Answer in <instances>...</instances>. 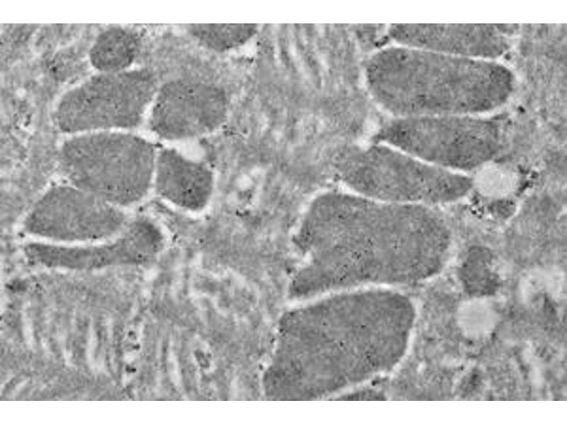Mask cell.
Wrapping results in <instances>:
<instances>
[{
    "label": "cell",
    "mask_w": 567,
    "mask_h": 425,
    "mask_svg": "<svg viewBox=\"0 0 567 425\" xmlns=\"http://www.w3.org/2000/svg\"><path fill=\"white\" fill-rule=\"evenodd\" d=\"M451 230L435 207L369 199L331 190L308 204L293 235L303 262L288 288L309 300L367 287L425 280L447 263Z\"/></svg>",
    "instance_id": "obj_1"
},
{
    "label": "cell",
    "mask_w": 567,
    "mask_h": 425,
    "mask_svg": "<svg viewBox=\"0 0 567 425\" xmlns=\"http://www.w3.org/2000/svg\"><path fill=\"white\" fill-rule=\"evenodd\" d=\"M213 171L206 164L174 148L158 151L153 187L162 198L182 210L198 212L213 193Z\"/></svg>",
    "instance_id": "obj_12"
},
{
    "label": "cell",
    "mask_w": 567,
    "mask_h": 425,
    "mask_svg": "<svg viewBox=\"0 0 567 425\" xmlns=\"http://www.w3.org/2000/svg\"><path fill=\"white\" fill-rule=\"evenodd\" d=\"M335 174L345 190L384 203L436 207L471 191L466 174L446 169L378 142L340 157Z\"/></svg>",
    "instance_id": "obj_4"
},
{
    "label": "cell",
    "mask_w": 567,
    "mask_h": 425,
    "mask_svg": "<svg viewBox=\"0 0 567 425\" xmlns=\"http://www.w3.org/2000/svg\"><path fill=\"white\" fill-rule=\"evenodd\" d=\"M391 33L400 45L467 58L495 60L511 47L510 38L491 24H398Z\"/></svg>",
    "instance_id": "obj_11"
},
{
    "label": "cell",
    "mask_w": 567,
    "mask_h": 425,
    "mask_svg": "<svg viewBox=\"0 0 567 425\" xmlns=\"http://www.w3.org/2000/svg\"><path fill=\"white\" fill-rule=\"evenodd\" d=\"M257 26L251 23L189 24V33L201 45L216 52L237 48L252 38Z\"/></svg>",
    "instance_id": "obj_14"
},
{
    "label": "cell",
    "mask_w": 567,
    "mask_h": 425,
    "mask_svg": "<svg viewBox=\"0 0 567 425\" xmlns=\"http://www.w3.org/2000/svg\"><path fill=\"white\" fill-rule=\"evenodd\" d=\"M415 320L408 297L388 287L326 294L288 312L269 370L275 398L329 397L393 370Z\"/></svg>",
    "instance_id": "obj_2"
},
{
    "label": "cell",
    "mask_w": 567,
    "mask_h": 425,
    "mask_svg": "<svg viewBox=\"0 0 567 425\" xmlns=\"http://www.w3.org/2000/svg\"><path fill=\"white\" fill-rule=\"evenodd\" d=\"M139 45V38L134 31L122 27L108 28L92 44L90 62L99 72L128 70L137 57Z\"/></svg>",
    "instance_id": "obj_13"
},
{
    "label": "cell",
    "mask_w": 567,
    "mask_h": 425,
    "mask_svg": "<svg viewBox=\"0 0 567 425\" xmlns=\"http://www.w3.org/2000/svg\"><path fill=\"white\" fill-rule=\"evenodd\" d=\"M228 109L226 94L220 87L201 81L176 79L158 89L148 124L163 140L192 139L217 130L225 120Z\"/></svg>",
    "instance_id": "obj_9"
},
{
    "label": "cell",
    "mask_w": 567,
    "mask_h": 425,
    "mask_svg": "<svg viewBox=\"0 0 567 425\" xmlns=\"http://www.w3.org/2000/svg\"><path fill=\"white\" fill-rule=\"evenodd\" d=\"M377 138L429 164L466 174L495 156L502 128L481 115L409 116L396 118Z\"/></svg>",
    "instance_id": "obj_6"
},
{
    "label": "cell",
    "mask_w": 567,
    "mask_h": 425,
    "mask_svg": "<svg viewBox=\"0 0 567 425\" xmlns=\"http://www.w3.org/2000/svg\"><path fill=\"white\" fill-rule=\"evenodd\" d=\"M148 69L98 72L66 91L54 111L63 132L130 130L138 127L158 90Z\"/></svg>",
    "instance_id": "obj_7"
},
{
    "label": "cell",
    "mask_w": 567,
    "mask_h": 425,
    "mask_svg": "<svg viewBox=\"0 0 567 425\" xmlns=\"http://www.w3.org/2000/svg\"><path fill=\"white\" fill-rule=\"evenodd\" d=\"M157 152L140 136L96 131L66 140L59 162L71 184L120 208L140 201L153 186Z\"/></svg>",
    "instance_id": "obj_5"
},
{
    "label": "cell",
    "mask_w": 567,
    "mask_h": 425,
    "mask_svg": "<svg viewBox=\"0 0 567 425\" xmlns=\"http://www.w3.org/2000/svg\"><path fill=\"white\" fill-rule=\"evenodd\" d=\"M366 79L374 98L397 118L483 115L506 103L512 70L495 61L399 45L374 55Z\"/></svg>",
    "instance_id": "obj_3"
},
{
    "label": "cell",
    "mask_w": 567,
    "mask_h": 425,
    "mask_svg": "<svg viewBox=\"0 0 567 425\" xmlns=\"http://www.w3.org/2000/svg\"><path fill=\"white\" fill-rule=\"evenodd\" d=\"M164 246V237L157 225L147 218H137L128 223L112 241L84 246L33 243L28 244L24 252L41 264L82 267L147 262L155 258Z\"/></svg>",
    "instance_id": "obj_10"
},
{
    "label": "cell",
    "mask_w": 567,
    "mask_h": 425,
    "mask_svg": "<svg viewBox=\"0 0 567 425\" xmlns=\"http://www.w3.org/2000/svg\"><path fill=\"white\" fill-rule=\"evenodd\" d=\"M120 208L73 184L49 189L24 221L33 235L60 242H86L117 235L128 225Z\"/></svg>",
    "instance_id": "obj_8"
}]
</instances>
